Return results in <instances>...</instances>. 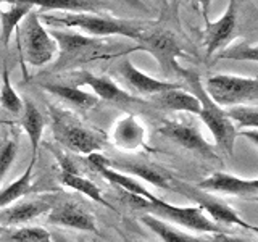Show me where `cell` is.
<instances>
[{"label": "cell", "mask_w": 258, "mask_h": 242, "mask_svg": "<svg viewBox=\"0 0 258 242\" xmlns=\"http://www.w3.org/2000/svg\"><path fill=\"white\" fill-rule=\"evenodd\" d=\"M158 133L168 137L169 141L176 142L177 145H181V147L196 152L202 157H207L210 160L218 158L212 145L207 142V139L202 136L200 129L196 125L182 123V121H165V123L160 125Z\"/></svg>", "instance_id": "10"}, {"label": "cell", "mask_w": 258, "mask_h": 242, "mask_svg": "<svg viewBox=\"0 0 258 242\" xmlns=\"http://www.w3.org/2000/svg\"><path fill=\"white\" fill-rule=\"evenodd\" d=\"M110 166H115L116 171H121L127 176H136L141 177V179L147 181L153 184L155 188L160 189H173V177L163 173L160 168H155L149 163H144V161H137V160H129V158H116V160H110Z\"/></svg>", "instance_id": "15"}, {"label": "cell", "mask_w": 258, "mask_h": 242, "mask_svg": "<svg viewBox=\"0 0 258 242\" xmlns=\"http://www.w3.org/2000/svg\"><path fill=\"white\" fill-rule=\"evenodd\" d=\"M48 32L55 39L60 53L56 68H73L79 63L118 58L133 50H139L136 44L131 47L113 44L105 37H92L75 29H50Z\"/></svg>", "instance_id": "1"}, {"label": "cell", "mask_w": 258, "mask_h": 242, "mask_svg": "<svg viewBox=\"0 0 258 242\" xmlns=\"http://www.w3.org/2000/svg\"><path fill=\"white\" fill-rule=\"evenodd\" d=\"M50 236H52V240H53V242H70L67 237L60 236V234H50Z\"/></svg>", "instance_id": "35"}, {"label": "cell", "mask_w": 258, "mask_h": 242, "mask_svg": "<svg viewBox=\"0 0 258 242\" xmlns=\"http://www.w3.org/2000/svg\"><path fill=\"white\" fill-rule=\"evenodd\" d=\"M4 4V0H0V5H2Z\"/></svg>", "instance_id": "36"}, {"label": "cell", "mask_w": 258, "mask_h": 242, "mask_svg": "<svg viewBox=\"0 0 258 242\" xmlns=\"http://www.w3.org/2000/svg\"><path fill=\"white\" fill-rule=\"evenodd\" d=\"M40 21L47 24H61L68 29H75L83 34L92 37H110V36H124L136 40L142 31V24L129 20H118L107 15L99 13H64L39 15Z\"/></svg>", "instance_id": "2"}, {"label": "cell", "mask_w": 258, "mask_h": 242, "mask_svg": "<svg viewBox=\"0 0 258 242\" xmlns=\"http://www.w3.org/2000/svg\"><path fill=\"white\" fill-rule=\"evenodd\" d=\"M7 2H12V0H7Z\"/></svg>", "instance_id": "37"}, {"label": "cell", "mask_w": 258, "mask_h": 242, "mask_svg": "<svg viewBox=\"0 0 258 242\" xmlns=\"http://www.w3.org/2000/svg\"><path fill=\"white\" fill-rule=\"evenodd\" d=\"M127 196H129V200L133 202L134 208L142 210V212H145L147 215L157 216L163 221L184 226V228L192 229L196 232H212V234L224 232L226 234V229L223 226L213 223L199 207L173 205L158 199L157 196H153V194L149 199L131 196V194H127Z\"/></svg>", "instance_id": "4"}, {"label": "cell", "mask_w": 258, "mask_h": 242, "mask_svg": "<svg viewBox=\"0 0 258 242\" xmlns=\"http://www.w3.org/2000/svg\"><path fill=\"white\" fill-rule=\"evenodd\" d=\"M48 223L61 228H71L78 231H97L95 218L87 213L84 208L73 204H64L58 207H52L48 212Z\"/></svg>", "instance_id": "16"}, {"label": "cell", "mask_w": 258, "mask_h": 242, "mask_svg": "<svg viewBox=\"0 0 258 242\" xmlns=\"http://www.w3.org/2000/svg\"><path fill=\"white\" fill-rule=\"evenodd\" d=\"M20 115H21V126L24 131H26L29 142H31V150H32L31 160H36L39 144H40V139H42V133L45 126L44 116L31 99H23V110Z\"/></svg>", "instance_id": "20"}, {"label": "cell", "mask_w": 258, "mask_h": 242, "mask_svg": "<svg viewBox=\"0 0 258 242\" xmlns=\"http://www.w3.org/2000/svg\"><path fill=\"white\" fill-rule=\"evenodd\" d=\"M97 173L102 174L108 183L121 188L126 194H131V196H137V197H145V199H149L152 196V194L145 189L141 183H137L134 177L127 176L121 171H116V169L111 166H102L97 169Z\"/></svg>", "instance_id": "26"}, {"label": "cell", "mask_w": 258, "mask_h": 242, "mask_svg": "<svg viewBox=\"0 0 258 242\" xmlns=\"http://www.w3.org/2000/svg\"><path fill=\"white\" fill-rule=\"evenodd\" d=\"M52 208L50 200H24L16 202L5 208H0V224L2 226H13L23 224L36 220L37 216L48 213Z\"/></svg>", "instance_id": "17"}, {"label": "cell", "mask_w": 258, "mask_h": 242, "mask_svg": "<svg viewBox=\"0 0 258 242\" xmlns=\"http://www.w3.org/2000/svg\"><path fill=\"white\" fill-rule=\"evenodd\" d=\"M237 24V5L236 0H229L226 12L220 20L215 23L207 21L205 28V45H207V56H215L220 50L232 42L234 34H236Z\"/></svg>", "instance_id": "11"}, {"label": "cell", "mask_w": 258, "mask_h": 242, "mask_svg": "<svg viewBox=\"0 0 258 242\" xmlns=\"http://www.w3.org/2000/svg\"><path fill=\"white\" fill-rule=\"evenodd\" d=\"M42 87L45 89L47 92H50L52 95L58 97V99L68 102L75 107L81 108V110H91L94 108L99 99L89 91H83L76 86H67V84H52L47 83L42 84Z\"/></svg>", "instance_id": "22"}, {"label": "cell", "mask_w": 258, "mask_h": 242, "mask_svg": "<svg viewBox=\"0 0 258 242\" xmlns=\"http://www.w3.org/2000/svg\"><path fill=\"white\" fill-rule=\"evenodd\" d=\"M8 4L10 7L7 10H0V39L4 45L10 44L13 31L18 28L24 16L34 10V7L26 0H12Z\"/></svg>", "instance_id": "21"}, {"label": "cell", "mask_w": 258, "mask_h": 242, "mask_svg": "<svg viewBox=\"0 0 258 242\" xmlns=\"http://www.w3.org/2000/svg\"><path fill=\"white\" fill-rule=\"evenodd\" d=\"M118 73H119V76L124 79V83L131 87V91L134 94H139V95L150 97V95L160 94L163 91H168V89L181 87V84H177V83L161 81V79L149 76L147 73L139 70L131 60H127V58H123L119 62Z\"/></svg>", "instance_id": "12"}, {"label": "cell", "mask_w": 258, "mask_h": 242, "mask_svg": "<svg viewBox=\"0 0 258 242\" xmlns=\"http://www.w3.org/2000/svg\"><path fill=\"white\" fill-rule=\"evenodd\" d=\"M226 116L231 123H236L242 128L256 129L258 128V107L256 105H234L224 108Z\"/></svg>", "instance_id": "30"}, {"label": "cell", "mask_w": 258, "mask_h": 242, "mask_svg": "<svg viewBox=\"0 0 258 242\" xmlns=\"http://www.w3.org/2000/svg\"><path fill=\"white\" fill-rule=\"evenodd\" d=\"M60 181L67 186V188H71V189H75L81 194H84L86 197H89L91 200L97 202V204H102L105 205L107 208H111V205L108 204L107 200L103 199L102 196V191L97 188V186L92 183V181H89L86 179V177H83L81 174L78 173H67V171H61L60 173Z\"/></svg>", "instance_id": "27"}, {"label": "cell", "mask_w": 258, "mask_h": 242, "mask_svg": "<svg viewBox=\"0 0 258 242\" xmlns=\"http://www.w3.org/2000/svg\"><path fill=\"white\" fill-rule=\"evenodd\" d=\"M205 92L221 108L234 105H256L258 100V81L256 78L215 75L204 84Z\"/></svg>", "instance_id": "5"}, {"label": "cell", "mask_w": 258, "mask_h": 242, "mask_svg": "<svg viewBox=\"0 0 258 242\" xmlns=\"http://www.w3.org/2000/svg\"><path fill=\"white\" fill-rule=\"evenodd\" d=\"M126 4H129L131 7H136V8H141V10H145L147 12V7H145L144 2H141V0H124Z\"/></svg>", "instance_id": "34"}, {"label": "cell", "mask_w": 258, "mask_h": 242, "mask_svg": "<svg viewBox=\"0 0 258 242\" xmlns=\"http://www.w3.org/2000/svg\"><path fill=\"white\" fill-rule=\"evenodd\" d=\"M0 105L2 108L13 115H20L23 110V99L16 94L10 83V73H8L7 67L2 70V87H0Z\"/></svg>", "instance_id": "29"}, {"label": "cell", "mask_w": 258, "mask_h": 242, "mask_svg": "<svg viewBox=\"0 0 258 242\" xmlns=\"http://www.w3.org/2000/svg\"><path fill=\"white\" fill-rule=\"evenodd\" d=\"M26 2L47 12L64 13H97L100 8L97 0H26Z\"/></svg>", "instance_id": "24"}, {"label": "cell", "mask_w": 258, "mask_h": 242, "mask_svg": "<svg viewBox=\"0 0 258 242\" xmlns=\"http://www.w3.org/2000/svg\"><path fill=\"white\" fill-rule=\"evenodd\" d=\"M139 50L149 52L166 75H177L181 65L177 58L184 55L182 47L176 40L173 32L161 28H142L139 37L134 40Z\"/></svg>", "instance_id": "8"}, {"label": "cell", "mask_w": 258, "mask_h": 242, "mask_svg": "<svg viewBox=\"0 0 258 242\" xmlns=\"http://www.w3.org/2000/svg\"><path fill=\"white\" fill-rule=\"evenodd\" d=\"M18 153V141L13 137H8L2 144H0V181L13 165V161Z\"/></svg>", "instance_id": "32"}, {"label": "cell", "mask_w": 258, "mask_h": 242, "mask_svg": "<svg viewBox=\"0 0 258 242\" xmlns=\"http://www.w3.org/2000/svg\"><path fill=\"white\" fill-rule=\"evenodd\" d=\"M20 40L24 60L31 67H44L58 53L55 39L44 28L42 21L39 18V13L34 10L29 12L21 21Z\"/></svg>", "instance_id": "6"}, {"label": "cell", "mask_w": 258, "mask_h": 242, "mask_svg": "<svg viewBox=\"0 0 258 242\" xmlns=\"http://www.w3.org/2000/svg\"><path fill=\"white\" fill-rule=\"evenodd\" d=\"M34 165H36V160H31L28 169L18 177V179L10 183L7 188L0 189V208H5L8 205L15 204V202H18L23 196H26V194L32 189L31 179H32V169H34Z\"/></svg>", "instance_id": "25"}, {"label": "cell", "mask_w": 258, "mask_h": 242, "mask_svg": "<svg viewBox=\"0 0 258 242\" xmlns=\"http://www.w3.org/2000/svg\"><path fill=\"white\" fill-rule=\"evenodd\" d=\"M142 223L147 226L152 232H155L163 242H215L213 239L197 237V236H194V234L179 231L168 221H163V220H160V218L147 215V213L142 216Z\"/></svg>", "instance_id": "23"}, {"label": "cell", "mask_w": 258, "mask_h": 242, "mask_svg": "<svg viewBox=\"0 0 258 242\" xmlns=\"http://www.w3.org/2000/svg\"><path fill=\"white\" fill-rule=\"evenodd\" d=\"M215 242H248V240H242V239H237V237H231L228 236V234H215V237H213Z\"/></svg>", "instance_id": "33"}, {"label": "cell", "mask_w": 258, "mask_h": 242, "mask_svg": "<svg viewBox=\"0 0 258 242\" xmlns=\"http://www.w3.org/2000/svg\"><path fill=\"white\" fill-rule=\"evenodd\" d=\"M8 242H52L50 232L44 228H21L10 234Z\"/></svg>", "instance_id": "31"}, {"label": "cell", "mask_w": 258, "mask_h": 242, "mask_svg": "<svg viewBox=\"0 0 258 242\" xmlns=\"http://www.w3.org/2000/svg\"><path fill=\"white\" fill-rule=\"evenodd\" d=\"M176 189L181 194H184L187 199H190L194 204H197V207L205 215H208V218L213 223L220 226H239V228H245L250 231L256 229L255 226L248 224L245 220H242V216L236 210H232L228 204H224L223 200L210 196V192L200 191L196 186L184 184V183H176Z\"/></svg>", "instance_id": "9"}, {"label": "cell", "mask_w": 258, "mask_h": 242, "mask_svg": "<svg viewBox=\"0 0 258 242\" xmlns=\"http://www.w3.org/2000/svg\"><path fill=\"white\" fill-rule=\"evenodd\" d=\"M196 188L205 192L229 194V196H237V197H256L258 181L244 179V177L234 176L229 173L218 171V173H213L212 176L205 177V179L199 183Z\"/></svg>", "instance_id": "13"}, {"label": "cell", "mask_w": 258, "mask_h": 242, "mask_svg": "<svg viewBox=\"0 0 258 242\" xmlns=\"http://www.w3.org/2000/svg\"><path fill=\"white\" fill-rule=\"evenodd\" d=\"M149 103L155 105L158 108L169 110V111H185V113H194L199 115L200 111V102L192 92L182 91L181 87L176 89H168L160 94L150 95L147 99Z\"/></svg>", "instance_id": "18"}, {"label": "cell", "mask_w": 258, "mask_h": 242, "mask_svg": "<svg viewBox=\"0 0 258 242\" xmlns=\"http://www.w3.org/2000/svg\"><path fill=\"white\" fill-rule=\"evenodd\" d=\"M79 81L78 84H84L87 87L92 89V94L97 99H103L111 103H118V105H131V103H139L141 99L133 94H129L124 91L123 87H119L115 81L110 79L108 76H95L92 73H78Z\"/></svg>", "instance_id": "14"}, {"label": "cell", "mask_w": 258, "mask_h": 242, "mask_svg": "<svg viewBox=\"0 0 258 242\" xmlns=\"http://www.w3.org/2000/svg\"><path fill=\"white\" fill-rule=\"evenodd\" d=\"M48 110H50L53 137L67 149L83 153V155H91L102 149L100 141L81 125L70 111L56 107H48Z\"/></svg>", "instance_id": "7"}, {"label": "cell", "mask_w": 258, "mask_h": 242, "mask_svg": "<svg viewBox=\"0 0 258 242\" xmlns=\"http://www.w3.org/2000/svg\"><path fill=\"white\" fill-rule=\"evenodd\" d=\"M113 144L123 150H136L145 142V128L134 115L118 119L111 133Z\"/></svg>", "instance_id": "19"}, {"label": "cell", "mask_w": 258, "mask_h": 242, "mask_svg": "<svg viewBox=\"0 0 258 242\" xmlns=\"http://www.w3.org/2000/svg\"><path fill=\"white\" fill-rule=\"evenodd\" d=\"M216 58L221 60H236V62H252L256 63L258 60V48L256 44H250L248 40H236L229 42L223 50H220Z\"/></svg>", "instance_id": "28"}, {"label": "cell", "mask_w": 258, "mask_h": 242, "mask_svg": "<svg viewBox=\"0 0 258 242\" xmlns=\"http://www.w3.org/2000/svg\"><path fill=\"white\" fill-rule=\"evenodd\" d=\"M177 75L185 79V83L189 84L190 92L199 99V102H200L199 116L210 129V133H212L213 139H215V144L224 153L234 155V144H236L237 131H236L234 123H231V119L226 116L224 108H221L220 105H216L208 97L199 73L181 67L179 71H177Z\"/></svg>", "instance_id": "3"}]
</instances>
